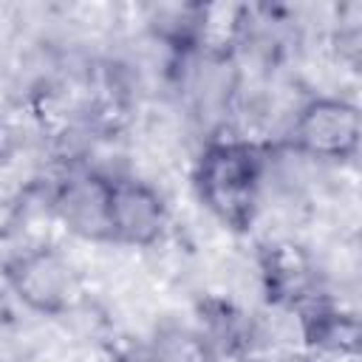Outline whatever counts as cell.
<instances>
[{
    "instance_id": "cell-1",
    "label": "cell",
    "mask_w": 362,
    "mask_h": 362,
    "mask_svg": "<svg viewBox=\"0 0 362 362\" xmlns=\"http://www.w3.org/2000/svg\"><path fill=\"white\" fill-rule=\"evenodd\" d=\"M266 147L249 139L209 141L192 170V187L201 206L226 229H252L260 209V189L266 175Z\"/></svg>"
},
{
    "instance_id": "cell-2",
    "label": "cell",
    "mask_w": 362,
    "mask_h": 362,
    "mask_svg": "<svg viewBox=\"0 0 362 362\" xmlns=\"http://www.w3.org/2000/svg\"><path fill=\"white\" fill-rule=\"evenodd\" d=\"M359 107L339 96H317L305 102L288 127V144L320 161H351L359 153Z\"/></svg>"
},
{
    "instance_id": "cell-3",
    "label": "cell",
    "mask_w": 362,
    "mask_h": 362,
    "mask_svg": "<svg viewBox=\"0 0 362 362\" xmlns=\"http://www.w3.org/2000/svg\"><path fill=\"white\" fill-rule=\"evenodd\" d=\"M3 277L14 297L34 314H65L76 297V274L65 255L51 246H37L14 255L3 266Z\"/></svg>"
},
{
    "instance_id": "cell-4",
    "label": "cell",
    "mask_w": 362,
    "mask_h": 362,
    "mask_svg": "<svg viewBox=\"0 0 362 362\" xmlns=\"http://www.w3.org/2000/svg\"><path fill=\"white\" fill-rule=\"evenodd\" d=\"M167 229V204L156 187L130 175L107 173L105 243L153 246Z\"/></svg>"
},
{
    "instance_id": "cell-5",
    "label": "cell",
    "mask_w": 362,
    "mask_h": 362,
    "mask_svg": "<svg viewBox=\"0 0 362 362\" xmlns=\"http://www.w3.org/2000/svg\"><path fill=\"white\" fill-rule=\"evenodd\" d=\"M136 362H218V354L206 334L187 325H164L136 351Z\"/></svg>"
}]
</instances>
